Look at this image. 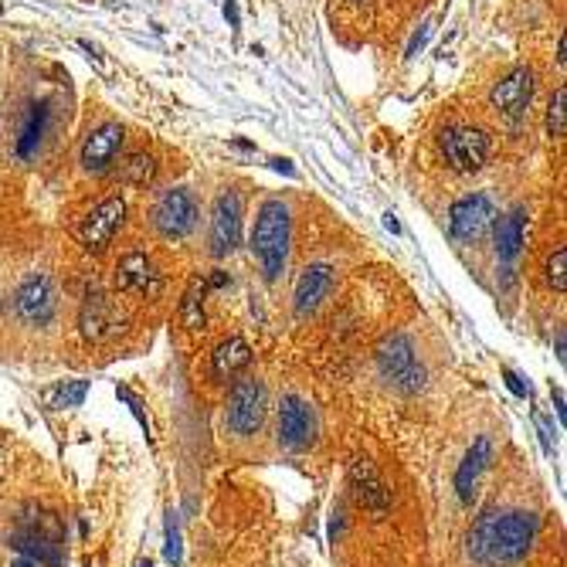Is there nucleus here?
Listing matches in <instances>:
<instances>
[{"instance_id": "nucleus-1", "label": "nucleus", "mask_w": 567, "mask_h": 567, "mask_svg": "<svg viewBox=\"0 0 567 567\" xmlns=\"http://www.w3.org/2000/svg\"><path fill=\"white\" fill-rule=\"evenodd\" d=\"M537 517L523 510L510 513H483L472 523L469 537H466V551L476 564L483 567H503V564H517L530 551H534L537 540Z\"/></svg>"}, {"instance_id": "nucleus-2", "label": "nucleus", "mask_w": 567, "mask_h": 567, "mask_svg": "<svg viewBox=\"0 0 567 567\" xmlns=\"http://www.w3.org/2000/svg\"><path fill=\"white\" fill-rule=\"evenodd\" d=\"M289 208L282 201H265L259 208L252 231V252L259 255L265 282H276L279 272L286 269V255H289Z\"/></svg>"}, {"instance_id": "nucleus-3", "label": "nucleus", "mask_w": 567, "mask_h": 567, "mask_svg": "<svg viewBox=\"0 0 567 567\" xmlns=\"http://www.w3.org/2000/svg\"><path fill=\"white\" fill-rule=\"evenodd\" d=\"M374 360H377V371H381V377L394 391L418 394L425 388V381H428L425 364L418 360L415 343H411L405 333H391V337H384L377 343Z\"/></svg>"}, {"instance_id": "nucleus-4", "label": "nucleus", "mask_w": 567, "mask_h": 567, "mask_svg": "<svg viewBox=\"0 0 567 567\" xmlns=\"http://www.w3.org/2000/svg\"><path fill=\"white\" fill-rule=\"evenodd\" d=\"M265 415H269V391H265V384L259 377H242V381H235V388H231V398H228V428L235 435H255L265 422Z\"/></svg>"}, {"instance_id": "nucleus-5", "label": "nucleus", "mask_w": 567, "mask_h": 567, "mask_svg": "<svg viewBox=\"0 0 567 567\" xmlns=\"http://www.w3.org/2000/svg\"><path fill=\"white\" fill-rule=\"evenodd\" d=\"M11 547L38 567L41 564L58 567L62 564V523L51 517V513H41V517L31 520L24 530H17L11 537Z\"/></svg>"}, {"instance_id": "nucleus-6", "label": "nucleus", "mask_w": 567, "mask_h": 567, "mask_svg": "<svg viewBox=\"0 0 567 567\" xmlns=\"http://www.w3.org/2000/svg\"><path fill=\"white\" fill-rule=\"evenodd\" d=\"M442 153L455 174H476L489 160V136L479 126H449L442 133Z\"/></svg>"}, {"instance_id": "nucleus-7", "label": "nucleus", "mask_w": 567, "mask_h": 567, "mask_svg": "<svg viewBox=\"0 0 567 567\" xmlns=\"http://www.w3.org/2000/svg\"><path fill=\"white\" fill-rule=\"evenodd\" d=\"M150 218L163 238H187L197 225V201L191 197V191L174 187V191H163L157 197Z\"/></svg>"}, {"instance_id": "nucleus-8", "label": "nucleus", "mask_w": 567, "mask_h": 567, "mask_svg": "<svg viewBox=\"0 0 567 567\" xmlns=\"http://www.w3.org/2000/svg\"><path fill=\"white\" fill-rule=\"evenodd\" d=\"M123 221H126V201L123 197H106V201L96 204V208L82 218V225H79L82 248L92 255L106 252L109 242L116 238V231L123 228Z\"/></svg>"}, {"instance_id": "nucleus-9", "label": "nucleus", "mask_w": 567, "mask_h": 567, "mask_svg": "<svg viewBox=\"0 0 567 567\" xmlns=\"http://www.w3.org/2000/svg\"><path fill=\"white\" fill-rule=\"evenodd\" d=\"M211 255L214 259H228L238 245H242V197L235 191L218 194L211 211Z\"/></svg>"}, {"instance_id": "nucleus-10", "label": "nucleus", "mask_w": 567, "mask_h": 567, "mask_svg": "<svg viewBox=\"0 0 567 567\" xmlns=\"http://www.w3.org/2000/svg\"><path fill=\"white\" fill-rule=\"evenodd\" d=\"M14 309H17V316H21L24 323H31V326H45L55 320V313H58V289H55V282H51L48 276H28L17 286L14 292Z\"/></svg>"}, {"instance_id": "nucleus-11", "label": "nucleus", "mask_w": 567, "mask_h": 567, "mask_svg": "<svg viewBox=\"0 0 567 567\" xmlns=\"http://www.w3.org/2000/svg\"><path fill=\"white\" fill-rule=\"evenodd\" d=\"M493 218H496V208L486 194H469V197H459L449 211V228H452V238L459 242H479L489 228H493Z\"/></svg>"}, {"instance_id": "nucleus-12", "label": "nucleus", "mask_w": 567, "mask_h": 567, "mask_svg": "<svg viewBox=\"0 0 567 567\" xmlns=\"http://www.w3.org/2000/svg\"><path fill=\"white\" fill-rule=\"evenodd\" d=\"M534 72L530 68H513L510 75H503L500 82L493 85V92H489V102H493V109L506 119H520L523 113L530 109V102H534Z\"/></svg>"}, {"instance_id": "nucleus-13", "label": "nucleus", "mask_w": 567, "mask_h": 567, "mask_svg": "<svg viewBox=\"0 0 567 567\" xmlns=\"http://www.w3.org/2000/svg\"><path fill=\"white\" fill-rule=\"evenodd\" d=\"M123 143H126V130L119 123L96 126V130L85 136V143H82V153H79L82 170H89V174H106V170L119 160Z\"/></svg>"}, {"instance_id": "nucleus-14", "label": "nucleus", "mask_w": 567, "mask_h": 567, "mask_svg": "<svg viewBox=\"0 0 567 567\" xmlns=\"http://www.w3.org/2000/svg\"><path fill=\"white\" fill-rule=\"evenodd\" d=\"M316 438V418H313V408L306 405L299 394H286L279 405V442L286 449L299 452L306 445H313Z\"/></svg>"}, {"instance_id": "nucleus-15", "label": "nucleus", "mask_w": 567, "mask_h": 567, "mask_svg": "<svg viewBox=\"0 0 567 567\" xmlns=\"http://www.w3.org/2000/svg\"><path fill=\"white\" fill-rule=\"evenodd\" d=\"M350 489H354L357 503L364 506V510H371L374 517H381V513H388L391 506V489L384 483V476L377 472V466L367 455H357L354 462H350Z\"/></svg>"}, {"instance_id": "nucleus-16", "label": "nucleus", "mask_w": 567, "mask_h": 567, "mask_svg": "<svg viewBox=\"0 0 567 567\" xmlns=\"http://www.w3.org/2000/svg\"><path fill=\"white\" fill-rule=\"evenodd\" d=\"M116 289L119 292H130V296H143L153 299L160 292V272L153 265L150 255L143 252H130L123 255L116 265Z\"/></svg>"}, {"instance_id": "nucleus-17", "label": "nucleus", "mask_w": 567, "mask_h": 567, "mask_svg": "<svg viewBox=\"0 0 567 567\" xmlns=\"http://www.w3.org/2000/svg\"><path fill=\"white\" fill-rule=\"evenodd\" d=\"M489 462H493V438L479 435L476 442L469 445V452H466V459L459 462V469H455V493H459L462 503L476 500L479 479H483V472L489 469Z\"/></svg>"}, {"instance_id": "nucleus-18", "label": "nucleus", "mask_w": 567, "mask_h": 567, "mask_svg": "<svg viewBox=\"0 0 567 567\" xmlns=\"http://www.w3.org/2000/svg\"><path fill=\"white\" fill-rule=\"evenodd\" d=\"M333 289V269L330 265H306L303 276L296 279V292H292V309L296 316H309L323 306V299Z\"/></svg>"}, {"instance_id": "nucleus-19", "label": "nucleus", "mask_w": 567, "mask_h": 567, "mask_svg": "<svg viewBox=\"0 0 567 567\" xmlns=\"http://www.w3.org/2000/svg\"><path fill=\"white\" fill-rule=\"evenodd\" d=\"M248 364H252V347H248L242 337L221 340L211 354V374L218 377V381H235Z\"/></svg>"}, {"instance_id": "nucleus-20", "label": "nucleus", "mask_w": 567, "mask_h": 567, "mask_svg": "<svg viewBox=\"0 0 567 567\" xmlns=\"http://www.w3.org/2000/svg\"><path fill=\"white\" fill-rule=\"evenodd\" d=\"M48 123H51V99H41L34 102L28 109V119L21 126V136H17V157L21 160H34L45 143V133H48Z\"/></svg>"}, {"instance_id": "nucleus-21", "label": "nucleus", "mask_w": 567, "mask_h": 567, "mask_svg": "<svg viewBox=\"0 0 567 567\" xmlns=\"http://www.w3.org/2000/svg\"><path fill=\"white\" fill-rule=\"evenodd\" d=\"M493 228H496V255L510 265L523 252V238H527V214H523V208H513L510 214H503V218H493Z\"/></svg>"}, {"instance_id": "nucleus-22", "label": "nucleus", "mask_w": 567, "mask_h": 567, "mask_svg": "<svg viewBox=\"0 0 567 567\" xmlns=\"http://www.w3.org/2000/svg\"><path fill=\"white\" fill-rule=\"evenodd\" d=\"M79 326H82L85 340H102L116 326L113 313H109V303L99 296V292H89V296H85L82 313H79Z\"/></svg>"}, {"instance_id": "nucleus-23", "label": "nucleus", "mask_w": 567, "mask_h": 567, "mask_svg": "<svg viewBox=\"0 0 567 567\" xmlns=\"http://www.w3.org/2000/svg\"><path fill=\"white\" fill-rule=\"evenodd\" d=\"M116 177L130 187H150L153 177H157V160L150 153H130V157L119 160Z\"/></svg>"}, {"instance_id": "nucleus-24", "label": "nucleus", "mask_w": 567, "mask_h": 567, "mask_svg": "<svg viewBox=\"0 0 567 567\" xmlns=\"http://www.w3.org/2000/svg\"><path fill=\"white\" fill-rule=\"evenodd\" d=\"M85 394H89V381H62L55 384V388H48L45 394H41V401L58 411V408H79L85 401Z\"/></svg>"}, {"instance_id": "nucleus-25", "label": "nucleus", "mask_w": 567, "mask_h": 567, "mask_svg": "<svg viewBox=\"0 0 567 567\" xmlns=\"http://www.w3.org/2000/svg\"><path fill=\"white\" fill-rule=\"evenodd\" d=\"M204 292H208V286L194 279L184 303H180V320H184L187 330H204Z\"/></svg>"}, {"instance_id": "nucleus-26", "label": "nucleus", "mask_w": 567, "mask_h": 567, "mask_svg": "<svg viewBox=\"0 0 567 567\" xmlns=\"http://www.w3.org/2000/svg\"><path fill=\"white\" fill-rule=\"evenodd\" d=\"M547 133H551L554 140H561L567 133V89H557L551 106H547Z\"/></svg>"}, {"instance_id": "nucleus-27", "label": "nucleus", "mask_w": 567, "mask_h": 567, "mask_svg": "<svg viewBox=\"0 0 567 567\" xmlns=\"http://www.w3.org/2000/svg\"><path fill=\"white\" fill-rule=\"evenodd\" d=\"M547 282L554 286V292H564L567 289V252L564 248H557V252L547 259Z\"/></svg>"}, {"instance_id": "nucleus-28", "label": "nucleus", "mask_w": 567, "mask_h": 567, "mask_svg": "<svg viewBox=\"0 0 567 567\" xmlns=\"http://www.w3.org/2000/svg\"><path fill=\"white\" fill-rule=\"evenodd\" d=\"M163 554H167L170 564H180V527H177V517L170 513L167 517V544H163Z\"/></svg>"}, {"instance_id": "nucleus-29", "label": "nucleus", "mask_w": 567, "mask_h": 567, "mask_svg": "<svg viewBox=\"0 0 567 567\" xmlns=\"http://www.w3.org/2000/svg\"><path fill=\"white\" fill-rule=\"evenodd\" d=\"M503 381H506V388L517 394V398H527V394H530V384H523V377L517 371H510V367L503 371Z\"/></svg>"}, {"instance_id": "nucleus-30", "label": "nucleus", "mask_w": 567, "mask_h": 567, "mask_svg": "<svg viewBox=\"0 0 567 567\" xmlns=\"http://www.w3.org/2000/svg\"><path fill=\"white\" fill-rule=\"evenodd\" d=\"M537 428H540V442H544V449L547 452H554V442H551V435H554V428H551V422H547V415L544 411H537Z\"/></svg>"}, {"instance_id": "nucleus-31", "label": "nucleus", "mask_w": 567, "mask_h": 567, "mask_svg": "<svg viewBox=\"0 0 567 567\" xmlns=\"http://www.w3.org/2000/svg\"><path fill=\"white\" fill-rule=\"evenodd\" d=\"M225 17H228V21H231V28H238V7L231 4V0H228V4H225Z\"/></svg>"}, {"instance_id": "nucleus-32", "label": "nucleus", "mask_w": 567, "mask_h": 567, "mask_svg": "<svg viewBox=\"0 0 567 567\" xmlns=\"http://www.w3.org/2000/svg\"><path fill=\"white\" fill-rule=\"evenodd\" d=\"M554 405H557V415H561V422H564V394H561V388L554 391Z\"/></svg>"}, {"instance_id": "nucleus-33", "label": "nucleus", "mask_w": 567, "mask_h": 567, "mask_svg": "<svg viewBox=\"0 0 567 567\" xmlns=\"http://www.w3.org/2000/svg\"><path fill=\"white\" fill-rule=\"evenodd\" d=\"M272 167H276V170H282V174H292L289 160H272Z\"/></svg>"}, {"instance_id": "nucleus-34", "label": "nucleus", "mask_w": 567, "mask_h": 567, "mask_svg": "<svg viewBox=\"0 0 567 567\" xmlns=\"http://www.w3.org/2000/svg\"><path fill=\"white\" fill-rule=\"evenodd\" d=\"M557 62H561V65L567 62V58H564V38H561V41H557Z\"/></svg>"}, {"instance_id": "nucleus-35", "label": "nucleus", "mask_w": 567, "mask_h": 567, "mask_svg": "<svg viewBox=\"0 0 567 567\" xmlns=\"http://www.w3.org/2000/svg\"><path fill=\"white\" fill-rule=\"evenodd\" d=\"M384 225H388L391 231H401V228H398V221H394V214H388V218H384Z\"/></svg>"}, {"instance_id": "nucleus-36", "label": "nucleus", "mask_w": 567, "mask_h": 567, "mask_svg": "<svg viewBox=\"0 0 567 567\" xmlns=\"http://www.w3.org/2000/svg\"><path fill=\"white\" fill-rule=\"evenodd\" d=\"M11 567H38V564H34V561H28V557H21V561H14Z\"/></svg>"}, {"instance_id": "nucleus-37", "label": "nucleus", "mask_w": 567, "mask_h": 567, "mask_svg": "<svg viewBox=\"0 0 567 567\" xmlns=\"http://www.w3.org/2000/svg\"><path fill=\"white\" fill-rule=\"evenodd\" d=\"M136 567H153V561H140V564H136Z\"/></svg>"}, {"instance_id": "nucleus-38", "label": "nucleus", "mask_w": 567, "mask_h": 567, "mask_svg": "<svg viewBox=\"0 0 567 567\" xmlns=\"http://www.w3.org/2000/svg\"><path fill=\"white\" fill-rule=\"evenodd\" d=\"M0 479H4V459H0Z\"/></svg>"}]
</instances>
